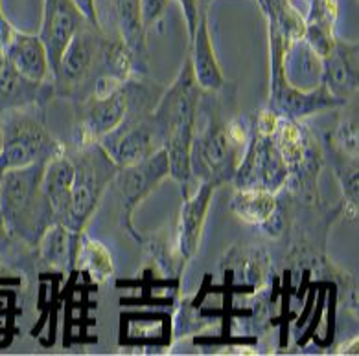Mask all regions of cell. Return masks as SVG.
Returning a JSON list of instances; mask_svg holds the SVG:
<instances>
[{
  "mask_svg": "<svg viewBox=\"0 0 359 356\" xmlns=\"http://www.w3.org/2000/svg\"><path fill=\"white\" fill-rule=\"evenodd\" d=\"M201 94V87L194 78L190 59H187L175 83L164 90L151 111L166 134L164 149L170 164V176L181 184H190L194 178L190 169V149L196 132Z\"/></svg>",
  "mask_w": 359,
  "mask_h": 356,
  "instance_id": "1",
  "label": "cell"
},
{
  "mask_svg": "<svg viewBox=\"0 0 359 356\" xmlns=\"http://www.w3.org/2000/svg\"><path fill=\"white\" fill-rule=\"evenodd\" d=\"M46 162L8 169L0 180V217L11 234L37 246L55 222L45 191L41 187Z\"/></svg>",
  "mask_w": 359,
  "mask_h": 356,
  "instance_id": "2",
  "label": "cell"
},
{
  "mask_svg": "<svg viewBox=\"0 0 359 356\" xmlns=\"http://www.w3.org/2000/svg\"><path fill=\"white\" fill-rule=\"evenodd\" d=\"M247 127L241 120L223 125L219 120H210L207 129L194 132L190 149V169L199 182L217 185L232 180L241 164V152L247 151Z\"/></svg>",
  "mask_w": 359,
  "mask_h": 356,
  "instance_id": "3",
  "label": "cell"
},
{
  "mask_svg": "<svg viewBox=\"0 0 359 356\" xmlns=\"http://www.w3.org/2000/svg\"><path fill=\"white\" fill-rule=\"evenodd\" d=\"M67 155L74 166L69 228L76 234H83L120 167L98 142L76 145Z\"/></svg>",
  "mask_w": 359,
  "mask_h": 356,
  "instance_id": "4",
  "label": "cell"
},
{
  "mask_svg": "<svg viewBox=\"0 0 359 356\" xmlns=\"http://www.w3.org/2000/svg\"><path fill=\"white\" fill-rule=\"evenodd\" d=\"M6 116L0 118L4 149L0 155V164L8 169L50 162L67 152L63 143L55 140L39 120L20 113L6 111Z\"/></svg>",
  "mask_w": 359,
  "mask_h": 356,
  "instance_id": "5",
  "label": "cell"
},
{
  "mask_svg": "<svg viewBox=\"0 0 359 356\" xmlns=\"http://www.w3.org/2000/svg\"><path fill=\"white\" fill-rule=\"evenodd\" d=\"M98 143L118 164V167H123L146 160L158 149H163L166 143V134L153 113H128L118 127L102 138Z\"/></svg>",
  "mask_w": 359,
  "mask_h": 356,
  "instance_id": "6",
  "label": "cell"
},
{
  "mask_svg": "<svg viewBox=\"0 0 359 356\" xmlns=\"http://www.w3.org/2000/svg\"><path fill=\"white\" fill-rule=\"evenodd\" d=\"M126 81L105 98H87L78 101V125H76L78 145L100 142L126 120L129 111Z\"/></svg>",
  "mask_w": 359,
  "mask_h": 356,
  "instance_id": "7",
  "label": "cell"
},
{
  "mask_svg": "<svg viewBox=\"0 0 359 356\" xmlns=\"http://www.w3.org/2000/svg\"><path fill=\"white\" fill-rule=\"evenodd\" d=\"M166 176H170V164H168V155L164 147L158 149L149 158H146V160L120 167L113 182L118 187L123 210V222H129V228H131V217H133L138 204Z\"/></svg>",
  "mask_w": 359,
  "mask_h": 356,
  "instance_id": "8",
  "label": "cell"
},
{
  "mask_svg": "<svg viewBox=\"0 0 359 356\" xmlns=\"http://www.w3.org/2000/svg\"><path fill=\"white\" fill-rule=\"evenodd\" d=\"M85 22L89 20L85 19L72 0H45L39 39L43 41L48 54L52 76L60 66L69 43Z\"/></svg>",
  "mask_w": 359,
  "mask_h": 356,
  "instance_id": "9",
  "label": "cell"
},
{
  "mask_svg": "<svg viewBox=\"0 0 359 356\" xmlns=\"http://www.w3.org/2000/svg\"><path fill=\"white\" fill-rule=\"evenodd\" d=\"M0 50L25 78L46 83L52 78L48 54L39 35L22 34L0 19Z\"/></svg>",
  "mask_w": 359,
  "mask_h": 356,
  "instance_id": "10",
  "label": "cell"
},
{
  "mask_svg": "<svg viewBox=\"0 0 359 356\" xmlns=\"http://www.w3.org/2000/svg\"><path fill=\"white\" fill-rule=\"evenodd\" d=\"M320 83L341 103L354 96L358 90V44L335 41L334 48L323 57Z\"/></svg>",
  "mask_w": 359,
  "mask_h": 356,
  "instance_id": "11",
  "label": "cell"
},
{
  "mask_svg": "<svg viewBox=\"0 0 359 356\" xmlns=\"http://www.w3.org/2000/svg\"><path fill=\"white\" fill-rule=\"evenodd\" d=\"M54 96L52 81L35 83L25 78L0 50V113L20 111Z\"/></svg>",
  "mask_w": 359,
  "mask_h": 356,
  "instance_id": "12",
  "label": "cell"
},
{
  "mask_svg": "<svg viewBox=\"0 0 359 356\" xmlns=\"http://www.w3.org/2000/svg\"><path fill=\"white\" fill-rule=\"evenodd\" d=\"M190 41H192V57L188 59L192 64L194 78L203 92H216L223 87L225 78H223V70L214 52V44H212L207 8H201L196 34Z\"/></svg>",
  "mask_w": 359,
  "mask_h": 356,
  "instance_id": "13",
  "label": "cell"
},
{
  "mask_svg": "<svg viewBox=\"0 0 359 356\" xmlns=\"http://www.w3.org/2000/svg\"><path fill=\"white\" fill-rule=\"evenodd\" d=\"M214 187L216 185L210 184V182H201L199 187L194 191V195L188 197L182 204L181 219H179L177 246L184 259H192L199 248L203 226H205V219H207Z\"/></svg>",
  "mask_w": 359,
  "mask_h": 356,
  "instance_id": "14",
  "label": "cell"
},
{
  "mask_svg": "<svg viewBox=\"0 0 359 356\" xmlns=\"http://www.w3.org/2000/svg\"><path fill=\"white\" fill-rule=\"evenodd\" d=\"M72 180H74V166L67 152L46 162L41 187L54 211L55 222H61L67 228H69L70 208H72Z\"/></svg>",
  "mask_w": 359,
  "mask_h": 356,
  "instance_id": "15",
  "label": "cell"
},
{
  "mask_svg": "<svg viewBox=\"0 0 359 356\" xmlns=\"http://www.w3.org/2000/svg\"><path fill=\"white\" fill-rule=\"evenodd\" d=\"M337 0H310V11L306 15V44L320 59L330 54L335 41Z\"/></svg>",
  "mask_w": 359,
  "mask_h": 356,
  "instance_id": "16",
  "label": "cell"
},
{
  "mask_svg": "<svg viewBox=\"0 0 359 356\" xmlns=\"http://www.w3.org/2000/svg\"><path fill=\"white\" fill-rule=\"evenodd\" d=\"M113 8L120 41L133 55L135 66H142L146 61V28L140 0H113Z\"/></svg>",
  "mask_w": 359,
  "mask_h": 356,
  "instance_id": "17",
  "label": "cell"
},
{
  "mask_svg": "<svg viewBox=\"0 0 359 356\" xmlns=\"http://www.w3.org/2000/svg\"><path fill=\"white\" fill-rule=\"evenodd\" d=\"M79 237L81 234H76L61 222H54L43 234L37 246L48 264L55 269H72L76 263V254H78Z\"/></svg>",
  "mask_w": 359,
  "mask_h": 356,
  "instance_id": "18",
  "label": "cell"
},
{
  "mask_svg": "<svg viewBox=\"0 0 359 356\" xmlns=\"http://www.w3.org/2000/svg\"><path fill=\"white\" fill-rule=\"evenodd\" d=\"M231 211L249 225H266L276 211L275 193L266 190H241L231 197Z\"/></svg>",
  "mask_w": 359,
  "mask_h": 356,
  "instance_id": "19",
  "label": "cell"
},
{
  "mask_svg": "<svg viewBox=\"0 0 359 356\" xmlns=\"http://www.w3.org/2000/svg\"><path fill=\"white\" fill-rule=\"evenodd\" d=\"M273 143H275L276 151L285 162L287 169H295V167L302 166V162L306 158V145L304 136L300 132V127L293 118L280 116L276 131L273 132Z\"/></svg>",
  "mask_w": 359,
  "mask_h": 356,
  "instance_id": "20",
  "label": "cell"
},
{
  "mask_svg": "<svg viewBox=\"0 0 359 356\" xmlns=\"http://www.w3.org/2000/svg\"><path fill=\"white\" fill-rule=\"evenodd\" d=\"M76 263H81V266L96 281H104V279H107L113 273V261H111V255H109L104 244L98 243V241L89 239L83 234L79 237Z\"/></svg>",
  "mask_w": 359,
  "mask_h": 356,
  "instance_id": "21",
  "label": "cell"
},
{
  "mask_svg": "<svg viewBox=\"0 0 359 356\" xmlns=\"http://www.w3.org/2000/svg\"><path fill=\"white\" fill-rule=\"evenodd\" d=\"M337 143L346 155L352 152V157H358V120L352 118V122H346L337 129Z\"/></svg>",
  "mask_w": 359,
  "mask_h": 356,
  "instance_id": "22",
  "label": "cell"
},
{
  "mask_svg": "<svg viewBox=\"0 0 359 356\" xmlns=\"http://www.w3.org/2000/svg\"><path fill=\"white\" fill-rule=\"evenodd\" d=\"M140 6H142L144 28L148 31L155 22L163 19L170 6V0H140Z\"/></svg>",
  "mask_w": 359,
  "mask_h": 356,
  "instance_id": "23",
  "label": "cell"
},
{
  "mask_svg": "<svg viewBox=\"0 0 359 356\" xmlns=\"http://www.w3.org/2000/svg\"><path fill=\"white\" fill-rule=\"evenodd\" d=\"M177 2L181 6L184 20H187L188 34H190V39H192L194 34H196L199 17H201V4H199V0H177Z\"/></svg>",
  "mask_w": 359,
  "mask_h": 356,
  "instance_id": "24",
  "label": "cell"
},
{
  "mask_svg": "<svg viewBox=\"0 0 359 356\" xmlns=\"http://www.w3.org/2000/svg\"><path fill=\"white\" fill-rule=\"evenodd\" d=\"M78 10L83 13V17L89 20L90 24L100 26V17H98V8H96V0H72Z\"/></svg>",
  "mask_w": 359,
  "mask_h": 356,
  "instance_id": "25",
  "label": "cell"
},
{
  "mask_svg": "<svg viewBox=\"0 0 359 356\" xmlns=\"http://www.w3.org/2000/svg\"><path fill=\"white\" fill-rule=\"evenodd\" d=\"M256 2H260V0H256ZM199 4H201V8H207L212 4V0H199Z\"/></svg>",
  "mask_w": 359,
  "mask_h": 356,
  "instance_id": "26",
  "label": "cell"
},
{
  "mask_svg": "<svg viewBox=\"0 0 359 356\" xmlns=\"http://www.w3.org/2000/svg\"><path fill=\"white\" fill-rule=\"evenodd\" d=\"M2 149H4V138H2V125H0V155H2Z\"/></svg>",
  "mask_w": 359,
  "mask_h": 356,
  "instance_id": "27",
  "label": "cell"
},
{
  "mask_svg": "<svg viewBox=\"0 0 359 356\" xmlns=\"http://www.w3.org/2000/svg\"><path fill=\"white\" fill-rule=\"evenodd\" d=\"M308 4H310V0H308Z\"/></svg>",
  "mask_w": 359,
  "mask_h": 356,
  "instance_id": "28",
  "label": "cell"
}]
</instances>
